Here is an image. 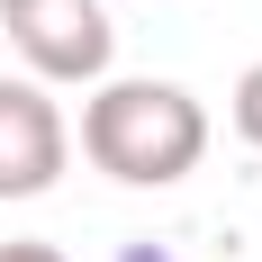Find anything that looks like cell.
<instances>
[{
  "instance_id": "6da1fadb",
  "label": "cell",
  "mask_w": 262,
  "mask_h": 262,
  "mask_svg": "<svg viewBox=\"0 0 262 262\" xmlns=\"http://www.w3.org/2000/svg\"><path fill=\"white\" fill-rule=\"evenodd\" d=\"M81 154L100 163L108 181L127 190H172L199 172V154H208V108H199V91H181V81H154V73H108L91 81V100H81Z\"/></svg>"
},
{
  "instance_id": "7a4b0ae2",
  "label": "cell",
  "mask_w": 262,
  "mask_h": 262,
  "mask_svg": "<svg viewBox=\"0 0 262 262\" xmlns=\"http://www.w3.org/2000/svg\"><path fill=\"white\" fill-rule=\"evenodd\" d=\"M0 36L27 63V81H46V91H73V81L91 91L118 63V27L100 0H0Z\"/></svg>"
},
{
  "instance_id": "3957f363",
  "label": "cell",
  "mask_w": 262,
  "mask_h": 262,
  "mask_svg": "<svg viewBox=\"0 0 262 262\" xmlns=\"http://www.w3.org/2000/svg\"><path fill=\"white\" fill-rule=\"evenodd\" d=\"M73 163V127L46 81L0 73V199H46Z\"/></svg>"
},
{
  "instance_id": "277c9868",
  "label": "cell",
  "mask_w": 262,
  "mask_h": 262,
  "mask_svg": "<svg viewBox=\"0 0 262 262\" xmlns=\"http://www.w3.org/2000/svg\"><path fill=\"white\" fill-rule=\"evenodd\" d=\"M235 136L262 154V54L244 63V81H235Z\"/></svg>"
},
{
  "instance_id": "5b68a950",
  "label": "cell",
  "mask_w": 262,
  "mask_h": 262,
  "mask_svg": "<svg viewBox=\"0 0 262 262\" xmlns=\"http://www.w3.org/2000/svg\"><path fill=\"white\" fill-rule=\"evenodd\" d=\"M0 262H63L54 244H0Z\"/></svg>"
}]
</instances>
